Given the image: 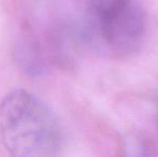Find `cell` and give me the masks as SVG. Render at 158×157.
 <instances>
[{
    "label": "cell",
    "instance_id": "2",
    "mask_svg": "<svg viewBox=\"0 0 158 157\" xmlns=\"http://www.w3.org/2000/svg\"><path fill=\"white\" fill-rule=\"evenodd\" d=\"M89 12L98 38L110 51L128 53L140 44L145 21L135 0H89Z\"/></svg>",
    "mask_w": 158,
    "mask_h": 157
},
{
    "label": "cell",
    "instance_id": "1",
    "mask_svg": "<svg viewBox=\"0 0 158 157\" xmlns=\"http://www.w3.org/2000/svg\"><path fill=\"white\" fill-rule=\"evenodd\" d=\"M0 138L13 156H54L63 147V130L53 110L25 89H14L0 102Z\"/></svg>",
    "mask_w": 158,
    "mask_h": 157
}]
</instances>
